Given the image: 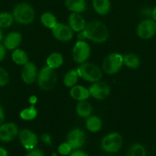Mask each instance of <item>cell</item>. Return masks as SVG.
<instances>
[{"instance_id": "6da1fadb", "label": "cell", "mask_w": 156, "mask_h": 156, "mask_svg": "<svg viewBox=\"0 0 156 156\" xmlns=\"http://www.w3.org/2000/svg\"><path fill=\"white\" fill-rule=\"evenodd\" d=\"M84 30L87 39L97 44L106 42L109 37V29L104 23L100 21H92L86 24Z\"/></svg>"}, {"instance_id": "7a4b0ae2", "label": "cell", "mask_w": 156, "mask_h": 156, "mask_svg": "<svg viewBox=\"0 0 156 156\" xmlns=\"http://www.w3.org/2000/svg\"><path fill=\"white\" fill-rule=\"evenodd\" d=\"M15 21L21 24H32L35 20V11L31 5L21 2L15 6L12 12Z\"/></svg>"}, {"instance_id": "3957f363", "label": "cell", "mask_w": 156, "mask_h": 156, "mask_svg": "<svg viewBox=\"0 0 156 156\" xmlns=\"http://www.w3.org/2000/svg\"><path fill=\"white\" fill-rule=\"evenodd\" d=\"M76 70L80 78L93 83L100 81L102 76L101 69L97 65L91 62H84Z\"/></svg>"}, {"instance_id": "277c9868", "label": "cell", "mask_w": 156, "mask_h": 156, "mask_svg": "<svg viewBox=\"0 0 156 156\" xmlns=\"http://www.w3.org/2000/svg\"><path fill=\"white\" fill-rule=\"evenodd\" d=\"M57 75L54 69L47 66L43 67L38 73V85L41 90L45 91H50L54 88L57 83Z\"/></svg>"}, {"instance_id": "5b68a950", "label": "cell", "mask_w": 156, "mask_h": 156, "mask_svg": "<svg viewBox=\"0 0 156 156\" xmlns=\"http://www.w3.org/2000/svg\"><path fill=\"white\" fill-rule=\"evenodd\" d=\"M123 65V56L119 53H112L102 62V69L106 74L114 75L119 72Z\"/></svg>"}, {"instance_id": "8992f818", "label": "cell", "mask_w": 156, "mask_h": 156, "mask_svg": "<svg viewBox=\"0 0 156 156\" xmlns=\"http://www.w3.org/2000/svg\"><path fill=\"white\" fill-rule=\"evenodd\" d=\"M122 137L119 133H110L106 135L101 141L102 150L109 153L117 152L122 148Z\"/></svg>"}, {"instance_id": "52a82bcc", "label": "cell", "mask_w": 156, "mask_h": 156, "mask_svg": "<svg viewBox=\"0 0 156 156\" xmlns=\"http://www.w3.org/2000/svg\"><path fill=\"white\" fill-rule=\"evenodd\" d=\"M90 53L91 50L88 43L84 41H78L73 47L72 56L75 62L82 64L86 62V61L89 59Z\"/></svg>"}, {"instance_id": "ba28073f", "label": "cell", "mask_w": 156, "mask_h": 156, "mask_svg": "<svg viewBox=\"0 0 156 156\" xmlns=\"http://www.w3.org/2000/svg\"><path fill=\"white\" fill-rule=\"evenodd\" d=\"M138 37L142 40H148L156 34V21L153 19H145L141 21L136 28Z\"/></svg>"}, {"instance_id": "9c48e42d", "label": "cell", "mask_w": 156, "mask_h": 156, "mask_svg": "<svg viewBox=\"0 0 156 156\" xmlns=\"http://www.w3.org/2000/svg\"><path fill=\"white\" fill-rule=\"evenodd\" d=\"M51 31L55 39L61 42H68L73 37V30L70 26L63 23H58L51 29Z\"/></svg>"}, {"instance_id": "30bf717a", "label": "cell", "mask_w": 156, "mask_h": 156, "mask_svg": "<svg viewBox=\"0 0 156 156\" xmlns=\"http://www.w3.org/2000/svg\"><path fill=\"white\" fill-rule=\"evenodd\" d=\"M18 137L20 143L26 150L31 151L34 149L38 143V139L36 134L28 129H21L18 133Z\"/></svg>"}, {"instance_id": "8fae6325", "label": "cell", "mask_w": 156, "mask_h": 156, "mask_svg": "<svg viewBox=\"0 0 156 156\" xmlns=\"http://www.w3.org/2000/svg\"><path fill=\"white\" fill-rule=\"evenodd\" d=\"M91 97L96 100L102 101L109 97L110 94V88L106 82H94L88 88Z\"/></svg>"}, {"instance_id": "7c38bea8", "label": "cell", "mask_w": 156, "mask_h": 156, "mask_svg": "<svg viewBox=\"0 0 156 156\" xmlns=\"http://www.w3.org/2000/svg\"><path fill=\"white\" fill-rule=\"evenodd\" d=\"M18 126L15 123H6L0 125V140L9 143L18 135Z\"/></svg>"}, {"instance_id": "4fadbf2b", "label": "cell", "mask_w": 156, "mask_h": 156, "mask_svg": "<svg viewBox=\"0 0 156 156\" xmlns=\"http://www.w3.org/2000/svg\"><path fill=\"white\" fill-rule=\"evenodd\" d=\"M86 136L84 131L79 128H75L67 134V142L71 146L73 149H78L85 143Z\"/></svg>"}, {"instance_id": "5bb4252c", "label": "cell", "mask_w": 156, "mask_h": 156, "mask_svg": "<svg viewBox=\"0 0 156 156\" xmlns=\"http://www.w3.org/2000/svg\"><path fill=\"white\" fill-rule=\"evenodd\" d=\"M21 79L28 85L33 84L38 78V69L35 64L32 62H28L23 66L21 73Z\"/></svg>"}, {"instance_id": "9a60e30c", "label": "cell", "mask_w": 156, "mask_h": 156, "mask_svg": "<svg viewBox=\"0 0 156 156\" xmlns=\"http://www.w3.org/2000/svg\"><path fill=\"white\" fill-rule=\"evenodd\" d=\"M68 23L70 28L75 32H80L86 27V21L84 17L79 13L71 12L68 17Z\"/></svg>"}, {"instance_id": "2e32d148", "label": "cell", "mask_w": 156, "mask_h": 156, "mask_svg": "<svg viewBox=\"0 0 156 156\" xmlns=\"http://www.w3.org/2000/svg\"><path fill=\"white\" fill-rule=\"evenodd\" d=\"M22 36L18 32H11L5 37L4 47L8 50H14L21 44Z\"/></svg>"}, {"instance_id": "e0dca14e", "label": "cell", "mask_w": 156, "mask_h": 156, "mask_svg": "<svg viewBox=\"0 0 156 156\" xmlns=\"http://www.w3.org/2000/svg\"><path fill=\"white\" fill-rule=\"evenodd\" d=\"M70 95L74 100L77 101H86L90 98V91L88 88L83 85H74L70 90Z\"/></svg>"}, {"instance_id": "ac0fdd59", "label": "cell", "mask_w": 156, "mask_h": 156, "mask_svg": "<svg viewBox=\"0 0 156 156\" xmlns=\"http://www.w3.org/2000/svg\"><path fill=\"white\" fill-rule=\"evenodd\" d=\"M65 6L73 13L81 14L87 9L86 0H65Z\"/></svg>"}, {"instance_id": "d6986e66", "label": "cell", "mask_w": 156, "mask_h": 156, "mask_svg": "<svg viewBox=\"0 0 156 156\" xmlns=\"http://www.w3.org/2000/svg\"><path fill=\"white\" fill-rule=\"evenodd\" d=\"M64 63V57L62 54L58 52L50 53L46 59V66L53 69L60 68Z\"/></svg>"}, {"instance_id": "ffe728a7", "label": "cell", "mask_w": 156, "mask_h": 156, "mask_svg": "<svg viewBox=\"0 0 156 156\" xmlns=\"http://www.w3.org/2000/svg\"><path fill=\"white\" fill-rule=\"evenodd\" d=\"M93 7L95 12L99 15H106L110 12V0H92Z\"/></svg>"}, {"instance_id": "44dd1931", "label": "cell", "mask_w": 156, "mask_h": 156, "mask_svg": "<svg viewBox=\"0 0 156 156\" xmlns=\"http://www.w3.org/2000/svg\"><path fill=\"white\" fill-rule=\"evenodd\" d=\"M76 112L79 117H82V118H87L91 115V105L88 101H87V100L78 101L76 106Z\"/></svg>"}, {"instance_id": "7402d4cb", "label": "cell", "mask_w": 156, "mask_h": 156, "mask_svg": "<svg viewBox=\"0 0 156 156\" xmlns=\"http://www.w3.org/2000/svg\"><path fill=\"white\" fill-rule=\"evenodd\" d=\"M85 124L87 129L91 133L99 132L102 126L101 119L96 116H90L87 117Z\"/></svg>"}, {"instance_id": "603a6c76", "label": "cell", "mask_w": 156, "mask_h": 156, "mask_svg": "<svg viewBox=\"0 0 156 156\" xmlns=\"http://www.w3.org/2000/svg\"><path fill=\"white\" fill-rule=\"evenodd\" d=\"M12 59L16 65L24 66L27 63L28 61V56L21 49H15L14 50L13 53H12Z\"/></svg>"}, {"instance_id": "cb8c5ba5", "label": "cell", "mask_w": 156, "mask_h": 156, "mask_svg": "<svg viewBox=\"0 0 156 156\" xmlns=\"http://www.w3.org/2000/svg\"><path fill=\"white\" fill-rule=\"evenodd\" d=\"M123 64L128 68L136 69L141 65V60L139 56L135 53H127L123 56Z\"/></svg>"}, {"instance_id": "d4e9b609", "label": "cell", "mask_w": 156, "mask_h": 156, "mask_svg": "<svg viewBox=\"0 0 156 156\" xmlns=\"http://www.w3.org/2000/svg\"><path fill=\"white\" fill-rule=\"evenodd\" d=\"M41 22L43 25L45 27L49 29H52L57 24H58V21H57V18L55 17V15L54 14H52L51 12H44L41 15Z\"/></svg>"}, {"instance_id": "484cf974", "label": "cell", "mask_w": 156, "mask_h": 156, "mask_svg": "<svg viewBox=\"0 0 156 156\" xmlns=\"http://www.w3.org/2000/svg\"><path fill=\"white\" fill-rule=\"evenodd\" d=\"M79 76L76 72V70L71 69L70 71L67 72L64 76L63 82H64V85L67 88H72L73 86L76 85L77 83L78 79H79Z\"/></svg>"}, {"instance_id": "4316f807", "label": "cell", "mask_w": 156, "mask_h": 156, "mask_svg": "<svg viewBox=\"0 0 156 156\" xmlns=\"http://www.w3.org/2000/svg\"><path fill=\"white\" fill-rule=\"evenodd\" d=\"M19 116L21 120H25V121H32L35 120L38 116V110L34 105H32L28 108L23 109L20 112Z\"/></svg>"}, {"instance_id": "83f0119b", "label": "cell", "mask_w": 156, "mask_h": 156, "mask_svg": "<svg viewBox=\"0 0 156 156\" xmlns=\"http://www.w3.org/2000/svg\"><path fill=\"white\" fill-rule=\"evenodd\" d=\"M126 156H146V149L140 143H134L128 148Z\"/></svg>"}, {"instance_id": "f1b7e54d", "label": "cell", "mask_w": 156, "mask_h": 156, "mask_svg": "<svg viewBox=\"0 0 156 156\" xmlns=\"http://www.w3.org/2000/svg\"><path fill=\"white\" fill-rule=\"evenodd\" d=\"M14 17L12 14L9 12H1L0 13V27L1 28H8L11 27L14 22Z\"/></svg>"}, {"instance_id": "f546056e", "label": "cell", "mask_w": 156, "mask_h": 156, "mask_svg": "<svg viewBox=\"0 0 156 156\" xmlns=\"http://www.w3.org/2000/svg\"><path fill=\"white\" fill-rule=\"evenodd\" d=\"M72 149L73 148L71 147L70 144H69L67 142H65V143H63L58 146V154H60L62 156H66L68 155L71 153Z\"/></svg>"}, {"instance_id": "4dcf8cb0", "label": "cell", "mask_w": 156, "mask_h": 156, "mask_svg": "<svg viewBox=\"0 0 156 156\" xmlns=\"http://www.w3.org/2000/svg\"><path fill=\"white\" fill-rule=\"evenodd\" d=\"M9 81V76L5 69L0 67V87L6 86Z\"/></svg>"}, {"instance_id": "1f68e13d", "label": "cell", "mask_w": 156, "mask_h": 156, "mask_svg": "<svg viewBox=\"0 0 156 156\" xmlns=\"http://www.w3.org/2000/svg\"><path fill=\"white\" fill-rule=\"evenodd\" d=\"M25 156H44V152L40 149H32Z\"/></svg>"}, {"instance_id": "d6a6232c", "label": "cell", "mask_w": 156, "mask_h": 156, "mask_svg": "<svg viewBox=\"0 0 156 156\" xmlns=\"http://www.w3.org/2000/svg\"><path fill=\"white\" fill-rule=\"evenodd\" d=\"M41 140L44 143L47 145H51V138H50V136L47 133H44L41 136Z\"/></svg>"}, {"instance_id": "836d02e7", "label": "cell", "mask_w": 156, "mask_h": 156, "mask_svg": "<svg viewBox=\"0 0 156 156\" xmlns=\"http://www.w3.org/2000/svg\"><path fill=\"white\" fill-rule=\"evenodd\" d=\"M70 156H90L87 153H86L85 152L81 150H76L72 152L70 154Z\"/></svg>"}, {"instance_id": "e575fe53", "label": "cell", "mask_w": 156, "mask_h": 156, "mask_svg": "<svg viewBox=\"0 0 156 156\" xmlns=\"http://www.w3.org/2000/svg\"><path fill=\"white\" fill-rule=\"evenodd\" d=\"M77 39L78 41H84V40L87 39V34H86V31L84 30V29L83 30H81V31L78 32Z\"/></svg>"}, {"instance_id": "d590c367", "label": "cell", "mask_w": 156, "mask_h": 156, "mask_svg": "<svg viewBox=\"0 0 156 156\" xmlns=\"http://www.w3.org/2000/svg\"><path fill=\"white\" fill-rule=\"evenodd\" d=\"M6 47H4V45L0 44V62L4 59L5 56H6Z\"/></svg>"}, {"instance_id": "8d00e7d4", "label": "cell", "mask_w": 156, "mask_h": 156, "mask_svg": "<svg viewBox=\"0 0 156 156\" xmlns=\"http://www.w3.org/2000/svg\"><path fill=\"white\" fill-rule=\"evenodd\" d=\"M5 120V113H4V110L3 108H2V106L0 105V125L2 124L3 121Z\"/></svg>"}, {"instance_id": "74e56055", "label": "cell", "mask_w": 156, "mask_h": 156, "mask_svg": "<svg viewBox=\"0 0 156 156\" xmlns=\"http://www.w3.org/2000/svg\"><path fill=\"white\" fill-rule=\"evenodd\" d=\"M37 101H38V98H37L36 96L32 95L29 98V102L32 104V105H35L37 103Z\"/></svg>"}, {"instance_id": "f35d334b", "label": "cell", "mask_w": 156, "mask_h": 156, "mask_svg": "<svg viewBox=\"0 0 156 156\" xmlns=\"http://www.w3.org/2000/svg\"><path fill=\"white\" fill-rule=\"evenodd\" d=\"M151 10H152V9L145 8V9H144L143 11H142V13H143V15H146V16H148V15H151Z\"/></svg>"}, {"instance_id": "ab89813d", "label": "cell", "mask_w": 156, "mask_h": 156, "mask_svg": "<svg viewBox=\"0 0 156 156\" xmlns=\"http://www.w3.org/2000/svg\"><path fill=\"white\" fill-rule=\"evenodd\" d=\"M0 156H8V152L2 147H0Z\"/></svg>"}, {"instance_id": "60d3db41", "label": "cell", "mask_w": 156, "mask_h": 156, "mask_svg": "<svg viewBox=\"0 0 156 156\" xmlns=\"http://www.w3.org/2000/svg\"><path fill=\"white\" fill-rule=\"evenodd\" d=\"M151 17H152V19L156 21V6L151 10Z\"/></svg>"}, {"instance_id": "b9f144b4", "label": "cell", "mask_w": 156, "mask_h": 156, "mask_svg": "<svg viewBox=\"0 0 156 156\" xmlns=\"http://www.w3.org/2000/svg\"><path fill=\"white\" fill-rule=\"evenodd\" d=\"M2 39H3V34H2V31L1 27H0V41H1Z\"/></svg>"}, {"instance_id": "7bdbcfd3", "label": "cell", "mask_w": 156, "mask_h": 156, "mask_svg": "<svg viewBox=\"0 0 156 156\" xmlns=\"http://www.w3.org/2000/svg\"><path fill=\"white\" fill-rule=\"evenodd\" d=\"M52 156H58V154L55 153V152L54 153H52Z\"/></svg>"}]
</instances>
